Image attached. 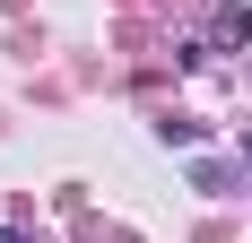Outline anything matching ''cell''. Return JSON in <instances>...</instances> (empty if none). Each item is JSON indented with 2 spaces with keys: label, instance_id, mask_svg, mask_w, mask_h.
<instances>
[{
  "label": "cell",
  "instance_id": "cell-1",
  "mask_svg": "<svg viewBox=\"0 0 252 243\" xmlns=\"http://www.w3.org/2000/svg\"><path fill=\"white\" fill-rule=\"evenodd\" d=\"M218 44H252V9H218Z\"/></svg>",
  "mask_w": 252,
  "mask_h": 243
},
{
  "label": "cell",
  "instance_id": "cell-2",
  "mask_svg": "<svg viewBox=\"0 0 252 243\" xmlns=\"http://www.w3.org/2000/svg\"><path fill=\"white\" fill-rule=\"evenodd\" d=\"M0 243H26V235H18V226H0Z\"/></svg>",
  "mask_w": 252,
  "mask_h": 243
},
{
  "label": "cell",
  "instance_id": "cell-3",
  "mask_svg": "<svg viewBox=\"0 0 252 243\" xmlns=\"http://www.w3.org/2000/svg\"><path fill=\"white\" fill-rule=\"evenodd\" d=\"M244 165H252V139H244Z\"/></svg>",
  "mask_w": 252,
  "mask_h": 243
}]
</instances>
